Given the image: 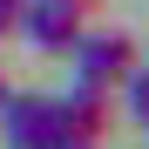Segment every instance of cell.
<instances>
[{
    "label": "cell",
    "mask_w": 149,
    "mask_h": 149,
    "mask_svg": "<svg viewBox=\"0 0 149 149\" xmlns=\"http://www.w3.org/2000/svg\"><path fill=\"white\" fill-rule=\"evenodd\" d=\"M68 61H74V81L115 88L122 74L136 68V41H129V34H115V27H88V20H81V34L68 41Z\"/></svg>",
    "instance_id": "6da1fadb"
},
{
    "label": "cell",
    "mask_w": 149,
    "mask_h": 149,
    "mask_svg": "<svg viewBox=\"0 0 149 149\" xmlns=\"http://www.w3.org/2000/svg\"><path fill=\"white\" fill-rule=\"evenodd\" d=\"M0 129H7L14 149H68L54 95H20V88H7V102H0Z\"/></svg>",
    "instance_id": "7a4b0ae2"
},
{
    "label": "cell",
    "mask_w": 149,
    "mask_h": 149,
    "mask_svg": "<svg viewBox=\"0 0 149 149\" xmlns=\"http://www.w3.org/2000/svg\"><path fill=\"white\" fill-rule=\"evenodd\" d=\"M81 20H88V14H74L68 0H20L14 34L27 41L34 54H68V41L81 34Z\"/></svg>",
    "instance_id": "3957f363"
},
{
    "label": "cell",
    "mask_w": 149,
    "mask_h": 149,
    "mask_svg": "<svg viewBox=\"0 0 149 149\" xmlns=\"http://www.w3.org/2000/svg\"><path fill=\"white\" fill-rule=\"evenodd\" d=\"M54 109H61V136H68V149H74V142H102V136H109V88L74 81L68 95H54Z\"/></svg>",
    "instance_id": "277c9868"
},
{
    "label": "cell",
    "mask_w": 149,
    "mask_h": 149,
    "mask_svg": "<svg viewBox=\"0 0 149 149\" xmlns=\"http://www.w3.org/2000/svg\"><path fill=\"white\" fill-rule=\"evenodd\" d=\"M115 88H122V95H129V115H136V122H142V129H149V68L136 61V68H129V74H122V81H115Z\"/></svg>",
    "instance_id": "5b68a950"
},
{
    "label": "cell",
    "mask_w": 149,
    "mask_h": 149,
    "mask_svg": "<svg viewBox=\"0 0 149 149\" xmlns=\"http://www.w3.org/2000/svg\"><path fill=\"white\" fill-rule=\"evenodd\" d=\"M14 14H20V0H0V34H14Z\"/></svg>",
    "instance_id": "8992f818"
},
{
    "label": "cell",
    "mask_w": 149,
    "mask_h": 149,
    "mask_svg": "<svg viewBox=\"0 0 149 149\" xmlns=\"http://www.w3.org/2000/svg\"><path fill=\"white\" fill-rule=\"evenodd\" d=\"M68 7H74V14H95V7H102V0H68Z\"/></svg>",
    "instance_id": "52a82bcc"
},
{
    "label": "cell",
    "mask_w": 149,
    "mask_h": 149,
    "mask_svg": "<svg viewBox=\"0 0 149 149\" xmlns=\"http://www.w3.org/2000/svg\"><path fill=\"white\" fill-rule=\"evenodd\" d=\"M0 102H7V74H0Z\"/></svg>",
    "instance_id": "ba28073f"
}]
</instances>
